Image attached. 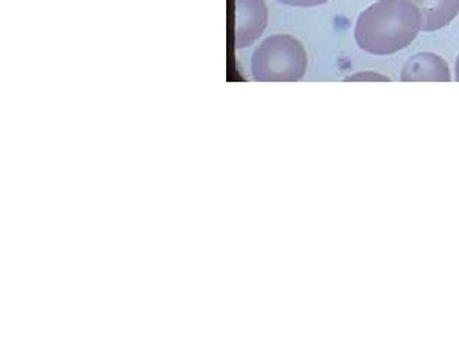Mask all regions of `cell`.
Here are the masks:
<instances>
[{
	"label": "cell",
	"instance_id": "cell-5",
	"mask_svg": "<svg viewBox=\"0 0 459 344\" xmlns=\"http://www.w3.org/2000/svg\"><path fill=\"white\" fill-rule=\"evenodd\" d=\"M423 15L424 32L445 29L459 13V0H411Z\"/></svg>",
	"mask_w": 459,
	"mask_h": 344
},
{
	"label": "cell",
	"instance_id": "cell-3",
	"mask_svg": "<svg viewBox=\"0 0 459 344\" xmlns=\"http://www.w3.org/2000/svg\"><path fill=\"white\" fill-rule=\"evenodd\" d=\"M236 47L251 46L267 27L264 0H236Z\"/></svg>",
	"mask_w": 459,
	"mask_h": 344
},
{
	"label": "cell",
	"instance_id": "cell-6",
	"mask_svg": "<svg viewBox=\"0 0 459 344\" xmlns=\"http://www.w3.org/2000/svg\"><path fill=\"white\" fill-rule=\"evenodd\" d=\"M346 82H349V81H351V82H354V81H385V82H389L391 81V78L386 77V75L380 74V73L376 72H361V73H356V74L351 75V77L345 78Z\"/></svg>",
	"mask_w": 459,
	"mask_h": 344
},
{
	"label": "cell",
	"instance_id": "cell-8",
	"mask_svg": "<svg viewBox=\"0 0 459 344\" xmlns=\"http://www.w3.org/2000/svg\"><path fill=\"white\" fill-rule=\"evenodd\" d=\"M455 81H458V82H459V54H458V58H456V64H455Z\"/></svg>",
	"mask_w": 459,
	"mask_h": 344
},
{
	"label": "cell",
	"instance_id": "cell-7",
	"mask_svg": "<svg viewBox=\"0 0 459 344\" xmlns=\"http://www.w3.org/2000/svg\"><path fill=\"white\" fill-rule=\"evenodd\" d=\"M281 4L291 5V7H318V5L326 4L329 0H276Z\"/></svg>",
	"mask_w": 459,
	"mask_h": 344
},
{
	"label": "cell",
	"instance_id": "cell-2",
	"mask_svg": "<svg viewBox=\"0 0 459 344\" xmlns=\"http://www.w3.org/2000/svg\"><path fill=\"white\" fill-rule=\"evenodd\" d=\"M307 53L299 39L289 34L271 35L252 56V73L257 81L302 80L307 70Z\"/></svg>",
	"mask_w": 459,
	"mask_h": 344
},
{
	"label": "cell",
	"instance_id": "cell-1",
	"mask_svg": "<svg viewBox=\"0 0 459 344\" xmlns=\"http://www.w3.org/2000/svg\"><path fill=\"white\" fill-rule=\"evenodd\" d=\"M423 26V15L411 0H377L357 19L354 38L372 56H394L411 45Z\"/></svg>",
	"mask_w": 459,
	"mask_h": 344
},
{
	"label": "cell",
	"instance_id": "cell-4",
	"mask_svg": "<svg viewBox=\"0 0 459 344\" xmlns=\"http://www.w3.org/2000/svg\"><path fill=\"white\" fill-rule=\"evenodd\" d=\"M400 80L403 82H450V67L437 54L418 53L405 62Z\"/></svg>",
	"mask_w": 459,
	"mask_h": 344
}]
</instances>
